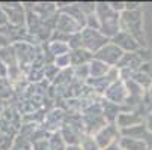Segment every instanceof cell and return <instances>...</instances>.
<instances>
[{"mask_svg":"<svg viewBox=\"0 0 152 150\" xmlns=\"http://www.w3.org/2000/svg\"><path fill=\"white\" fill-rule=\"evenodd\" d=\"M113 131H115V128H113V126H107L105 129H102L101 134H99L98 138H96L98 143H99L101 146H108V144H110V141L113 140V137H115V135L110 134V132H113Z\"/></svg>","mask_w":152,"mask_h":150,"instance_id":"cell-1","label":"cell"},{"mask_svg":"<svg viewBox=\"0 0 152 150\" xmlns=\"http://www.w3.org/2000/svg\"><path fill=\"white\" fill-rule=\"evenodd\" d=\"M101 53H107V56H101L99 59H104V60H107V62H110V63H115L118 59H119V56H121V51L118 50V48H113V47H107V48H104Z\"/></svg>","mask_w":152,"mask_h":150,"instance_id":"cell-2","label":"cell"},{"mask_svg":"<svg viewBox=\"0 0 152 150\" xmlns=\"http://www.w3.org/2000/svg\"><path fill=\"white\" fill-rule=\"evenodd\" d=\"M83 149H84V150H98V146L94 143L92 138H88V140L83 143Z\"/></svg>","mask_w":152,"mask_h":150,"instance_id":"cell-3","label":"cell"},{"mask_svg":"<svg viewBox=\"0 0 152 150\" xmlns=\"http://www.w3.org/2000/svg\"><path fill=\"white\" fill-rule=\"evenodd\" d=\"M5 23H6V15H5L2 11H0V26L5 24Z\"/></svg>","mask_w":152,"mask_h":150,"instance_id":"cell-4","label":"cell"},{"mask_svg":"<svg viewBox=\"0 0 152 150\" xmlns=\"http://www.w3.org/2000/svg\"><path fill=\"white\" fill-rule=\"evenodd\" d=\"M68 150H80V149H78V147H69Z\"/></svg>","mask_w":152,"mask_h":150,"instance_id":"cell-5","label":"cell"}]
</instances>
